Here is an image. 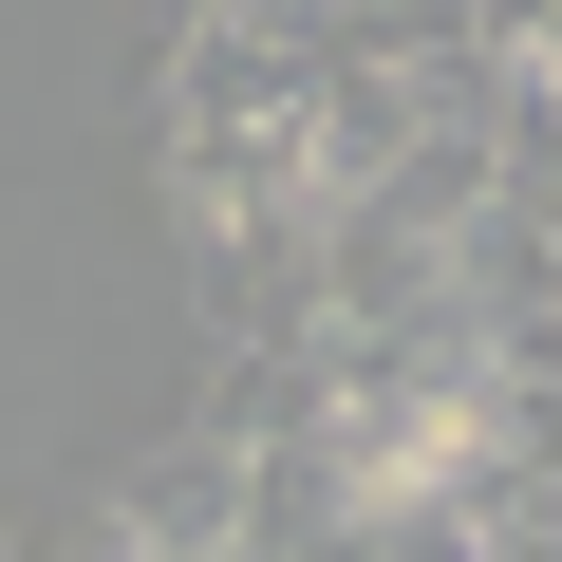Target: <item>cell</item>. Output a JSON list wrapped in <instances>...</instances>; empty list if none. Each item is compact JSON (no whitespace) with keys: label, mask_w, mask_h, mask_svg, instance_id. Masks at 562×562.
<instances>
[{"label":"cell","mask_w":562,"mask_h":562,"mask_svg":"<svg viewBox=\"0 0 562 562\" xmlns=\"http://www.w3.org/2000/svg\"><path fill=\"white\" fill-rule=\"evenodd\" d=\"M375 20H394V0H225V38H281V57H338Z\"/></svg>","instance_id":"1"}]
</instances>
